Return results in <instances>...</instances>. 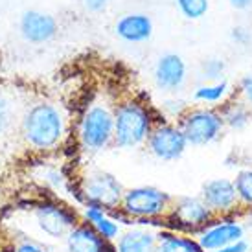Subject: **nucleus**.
<instances>
[{"label": "nucleus", "mask_w": 252, "mask_h": 252, "mask_svg": "<svg viewBox=\"0 0 252 252\" xmlns=\"http://www.w3.org/2000/svg\"><path fill=\"white\" fill-rule=\"evenodd\" d=\"M114 144L122 149H134L147 142L158 124L153 109L138 99H124L114 109Z\"/></svg>", "instance_id": "obj_1"}, {"label": "nucleus", "mask_w": 252, "mask_h": 252, "mask_svg": "<svg viewBox=\"0 0 252 252\" xmlns=\"http://www.w3.org/2000/svg\"><path fill=\"white\" fill-rule=\"evenodd\" d=\"M21 127L22 136L28 146L37 151H46L61 142L64 133V120L57 107L41 101L26 111Z\"/></svg>", "instance_id": "obj_2"}, {"label": "nucleus", "mask_w": 252, "mask_h": 252, "mask_svg": "<svg viewBox=\"0 0 252 252\" xmlns=\"http://www.w3.org/2000/svg\"><path fill=\"white\" fill-rule=\"evenodd\" d=\"M173 203L168 191L155 186H136L124 191L120 208L136 221V226H147V223L164 219Z\"/></svg>", "instance_id": "obj_3"}, {"label": "nucleus", "mask_w": 252, "mask_h": 252, "mask_svg": "<svg viewBox=\"0 0 252 252\" xmlns=\"http://www.w3.org/2000/svg\"><path fill=\"white\" fill-rule=\"evenodd\" d=\"M177 126L186 136L188 146H208L223 134L224 120L221 111L214 107H188L179 116Z\"/></svg>", "instance_id": "obj_4"}, {"label": "nucleus", "mask_w": 252, "mask_h": 252, "mask_svg": "<svg viewBox=\"0 0 252 252\" xmlns=\"http://www.w3.org/2000/svg\"><path fill=\"white\" fill-rule=\"evenodd\" d=\"M216 219L212 210L203 203L199 195L173 197V203L164 221H168L166 228L181 234H201Z\"/></svg>", "instance_id": "obj_5"}, {"label": "nucleus", "mask_w": 252, "mask_h": 252, "mask_svg": "<svg viewBox=\"0 0 252 252\" xmlns=\"http://www.w3.org/2000/svg\"><path fill=\"white\" fill-rule=\"evenodd\" d=\"M79 140L83 149L91 153L111 146L114 142V112L101 103L89 107L79 124Z\"/></svg>", "instance_id": "obj_6"}, {"label": "nucleus", "mask_w": 252, "mask_h": 252, "mask_svg": "<svg viewBox=\"0 0 252 252\" xmlns=\"http://www.w3.org/2000/svg\"><path fill=\"white\" fill-rule=\"evenodd\" d=\"M124 186L122 182L107 171H94L85 177L79 188V197L85 204H96L103 210L118 208L124 199Z\"/></svg>", "instance_id": "obj_7"}, {"label": "nucleus", "mask_w": 252, "mask_h": 252, "mask_svg": "<svg viewBox=\"0 0 252 252\" xmlns=\"http://www.w3.org/2000/svg\"><path fill=\"white\" fill-rule=\"evenodd\" d=\"M33 217L39 230L52 239H64L66 234L79 223V216L74 208L56 201L37 203L33 206Z\"/></svg>", "instance_id": "obj_8"}, {"label": "nucleus", "mask_w": 252, "mask_h": 252, "mask_svg": "<svg viewBox=\"0 0 252 252\" xmlns=\"http://www.w3.org/2000/svg\"><path fill=\"white\" fill-rule=\"evenodd\" d=\"M146 146L155 158L164 162H173L177 158H181L184 151L188 149V140L177 124L158 122L153 127L151 134L147 136Z\"/></svg>", "instance_id": "obj_9"}, {"label": "nucleus", "mask_w": 252, "mask_h": 252, "mask_svg": "<svg viewBox=\"0 0 252 252\" xmlns=\"http://www.w3.org/2000/svg\"><path fill=\"white\" fill-rule=\"evenodd\" d=\"M199 245L204 252H216L239 239H245V228L234 216L216 217L201 234H197Z\"/></svg>", "instance_id": "obj_10"}, {"label": "nucleus", "mask_w": 252, "mask_h": 252, "mask_svg": "<svg viewBox=\"0 0 252 252\" xmlns=\"http://www.w3.org/2000/svg\"><path fill=\"white\" fill-rule=\"evenodd\" d=\"M201 199L203 203L212 210L216 217L223 216H234V212L239 208L238 193L232 179H210L203 184L201 188Z\"/></svg>", "instance_id": "obj_11"}, {"label": "nucleus", "mask_w": 252, "mask_h": 252, "mask_svg": "<svg viewBox=\"0 0 252 252\" xmlns=\"http://www.w3.org/2000/svg\"><path fill=\"white\" fill-rule=\"evenodd\" d=\"M155 85L164 92L181 91L186 77H188V66L179 54H164L158 57L155 64Z\"/></svg>", "instance_id": "obj_12"}, {"label": "nucleus", "mask_w": 252, "mask_h": 252, "mask_svg": "<svg viewBox=\"0 0 252 252\" xmlns=\"http://www.w3.org/2000/svg\"><path fill=\"white\" fill-rule=\"evenodd\" d=\"M19 28H21V35L28 42L41 44V42H48L50 39L56 37L57 21L50 13L30 9V11L22 13Z\"/></svg>", "instance_id": "obj_13"}, {"label": "nucleus", "mask_w": 252, "mask_h": 252, "mask_svg": "<svg viewBox=\"0 0 252 252\" xmlns=\"http://www.w3.org/2000/svg\"><path fill=\"white\" fill-rule=\"evenodd\" d=\"M64 241H66V251L68 252H116L112 241L103 239L85 221H79L66 234Z\"/></svg>", "instance_id": "obj_14"}, {"label": "nucleus", "mask_w": 252, "mask_h": 252, "mask_svg": "<svg viewBox=\"0 0 252 252\" xmlns=\"http://www.w3.org/2000/svg\"><path fill=\"white\" fill-rule=\"evenodd\" d=\"M114 32L126 42H146L153 35V21L146 13H127L118 19Z\"/></svg>", "instance_id": "obj_15"}, {"label": "nucleus", "mask_w": 252, "mask_h": 252, "mask_svg": "<svg viewBox=\"0 0 252 252\" xmlns=\"http://www.w3.org/2000/svg\"><path fill=\"white\" fill-rule=\"evenodd\" d=\"M157 234L147 226H131L114 241L116 252H157Z\"/></svg>", "instance_id": "obj_16"}, {"label": "nucleus", "mask_w": 252, "mask_h": 252, "mask_svg": "<svg viewBox=\"0 0 252 252\" xmlns=\"http://www.w3.org/2000/svg\"><path fill=\"white\" fill-rule=\"evenodd\" d=\"M81 217H83L85 223L91 224L92 228L98 232L103 239H107V241H112V243H114L116 238L122 234L120 224L107 214V210L99 208L96 204H85Z\"/></svg>", "instance_id": "obj_17"}, {"label": "nucleus", "mask_w": 252, "mask_h": 252, "mask_svg": "<svg viewBox=\"0 0 252 252\" xmlns=\"http://www.w3.org/2000/svg\"><path fill=\"white\" fill-rule=\"evenodd\" d=\"M157 252H204V249L199 245L197 238L188 236V234H181V232H173L164 228L157 234Z\"/></svg>", "instance_id": "obj_18"}, {"label": "nucleus", "mask_w": 252, "mask_h": 252, "mask_svg": "<svg viewBox=\"0 0 252 252\" xmlns=\"http://www.w3.org/2000/svg\"><path fill=\"white\" fill-rule=\"evenodd\" d=\"M224 120V127H230V129H245L249 126V122L252 120V111L251 107L247 105L245 101H236L230 103L228 107H224V111L221 112Z\"/></svg>", "instance_id": "obj_19"}, {"label": "nucleus", "mask_w": 252, "mask_h": 252, "mask_svg": "<svg viewBox=\"0 0 252 252\" xmlns=\"http://www.w3.org/2000/svg\"><path fill=\"white\" fill-rule=\"evenodd\" d=\"M228 92H230L228 81L221 79V81H216V83H206L197 87L195 92H193V99L201 101V103H206V105H214V103L223 101Z\"/></svg>", "instance_id": "obj_20"}, {"label": "nucleus", "mask_w": 252, "mask_h": 252, "mask_svg": "<svg viewBox=\"0 0 252 252\" xmlns=\"http://www.w3.org/2000/svg\"><path fill=\"white\" fill-rule=\"evenodd\" d=\"M234 186H236V193H238L239 208H247L252 210V168H243L236 173Z\"/></svg>", "instance_id": "obj_21"}, {"label": "nucleus", "mask_w": 252, "mask_h": 252, "mask_svg": "<svg viewBox=\"0 0 252 252\" xmlns=\"http://www.w3.org/2000/svg\"><path fill=\"white\" fill-rule=\"evenodd\" d=\"M177 7L181 9V13L189 19V21H199L203 19L208 7H210V2L208 0H175Z\"/></svg>", "instance_id": "obj_22"}, {"label": "nucleus", "mask_w": 252, "mask_h": 252, "mask_svg": "<svg viewBox=\"0 0 252 252\" xmlns=\"http://www.w3.org/2000/svg\"><path fill=\"white\" fill-rule=\"evenodd\" d=\"M224 70H226V64H224L223 59L219 57H210V59H204L203 64H201V77L206 79V81H221V77L224 76Z\"/></svg>", "instance_id": "obj_23"}, {"label": "nucleus", "mask_w": 252, "mask_h": 252, "mask_svg": "<svg viewBox=\"0 0 252 252\" xmlns=\"http://www.w3.org/2000/svg\"><path fill=\"white\" fill-rule=\"evenodd\" d=\"M13 122V105L11 99L0 91V134H4Z\"/></svg>", "instance_id": "obj_24"}, {"label": "nucleus", "mask_w": 252, "mask_h": 252, "mask_svg": "<svg viewBox=\"0 0 252 252\" xmlns=\"http://www.w3.org/2000/svg\"><path fill=\"white\" fill-rule=\"evenodd\" d=\"M239 94H241L243 101L252 109V74H247V76L241 77V81H239Z\"/></svg>", "instance_id": "obj_25"}, {"label": "nucleus", "mask_w": 252, "mask_h": 252, "mask_svg": "<svg viewBox=\"0 0 252 252\" xmlns=\"http://www.w3.org/2000/svg\"><path fill=\"white\" fill-rule=\"evenodd\" d=\"M13 252H48V251L42 245L35 243V241H32V239H24V241H21L19 245L15 247Z\"/></svg>", "instance_id": "obj_26"}, {"label": "nucleus", "mask_w": 252, "mask_h": 252, "mask_svg": "<svg viewBox=\"0 0 252 252\" xmlns=\"http://www.w3.org/2000/svg\"><path fill=\"white\" fill-rule=\"evenodd\" d=\"M216 252H249V243H247L245 239H239L236 243L223 247V249H219Z\"/></svg>", "instance_id": "obj_27"}, {"label": "nucleus", "mask_w": 252, "mask_h": 252, "mask_svg": "<svg viewBox=\"0 0 252 252\" xmlns=\"http://www.w3.org/2000/svg\"><path fill=\"white\" fill-rule=\"evenodd\" d=\"M232 39L238 42V44H247V42L251 41V33H249L245 28H234Z\"/></svg>", "instance_id": "obj_28"}, {"label": "nucleus", "mask_w": 252, "mask_h": 252, "mask_svg": "<svg viewBox=\"0 0 252 252\" xmlns=\"http://www.w3.org/2000/svg\"><path fill=\"white\" fill-rule=\"evenodd\" d=\"M83 4L89 11H101L109 4V0H83Z\"/></svg>", "instance_id": "obj_29"}, {"label": "nucleus", "mask_w": 252, "mask_h": 252, "mask_svg": "<svg viewBox=\"0 0 252 252\" xmlns=\"http://www.w3.org/2000/svg\"><path fill=\"white\" fill-rule=\"evenodd\" d=\"M232 7L236 9H249L252 6V0H228Z\"/></svg>", "instance_id": "obj_30"}]
</instances>
